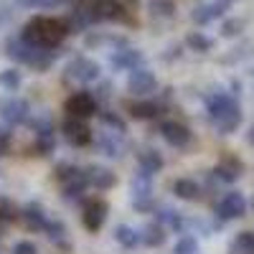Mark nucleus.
Here are the masks:
<instances>
[{
  "label": "nucleus",
  "instance_id": "obj_1",
  "mask_svg": "<svg viewBox=\"0 0 254 254\" xmlns=\"http://www.w3.org/2000/svg\"><path fill=\"white\" fill-rule=\"evenodd\" d=\"M206 115L219 135L237 132L244 120L239 97H234L231 92H211L206 97Z\"/></svg>",
  "mask_w": 254,
  "mask_h": 254
},
{
  "label": "nucleus",
  "instance_id": "obj_2",
  "mask_svg": "<svg viewBox=\"0 0 254 254\" xmlns=\"http://www.w3.org/2000/svg\"><path fill=\"white\" fill-rule=\"evenodd\" d=\"M69 33L71 28L66 23V18H54V15H36L20 31V36L28 44L41 46V49H59Z\"/></svg>",
  "mask_w": 254,
  "mask_h": 254
},
{
  "label": "nucleus",
  "instance_id": "obj_3",
  "mask_svg": "<svg viewBox=\"0 0 254 254\" xmlns=\"http://www.w3.org/2000/svg\"><path fill=\"white\" fill-rule=\"evenodd\" d=\"M56 181L61 183V190H64V198L66 201H81L84 190L89 188V178H87V168H76L71 163H61L56 168Z\"/></svg>",
  "mask_w": 254,
  "mask_h": 254
},
{
  "label": "nucleus",
  "instance_id": "obj_4",
  "mask_svg": "<svg viewBox=\"0 0 254 254\" xmlns=\"http://www.w3.org/2000/svg\"><path fill=\"white\" fill-rule=\"evenodd\" d=\"M64 79L74 84H94L102 79V66L89 56H74L64 69Z\"/></svg>",
  "mask_w": 254,
  "mask_h": 254
},
{
  "label": "nucleus",
  "instance_id": "obj_5",
  "mask_svg": "<svg viewBox=\"0 0 254 254\" xmlns=\"http://www.w3.org/2000/svg\"><path fill=\"white\" fill-rule=\"evenodd\" d=\"M130 193H132V208L137 214H150L155 208V198H153V176L150 173H135L132 186H130Z\"/></svg>",
  "mask_w": 254,
  "mask_h": 254
},
{
  "label": "nucleus",
  "instance_id": "obj_6",
  "mask_svg": "<svg viewBox=\"0 0 254 254\" xmlns=\"http://www.w3.org/2000/svg\"><path fill=\"white\" fill-rule=\"evenodd\" d=\"M244 214H247V198L239 190H229V193H224L216 203V221L219 224L242 219Z\"/></svg>",
  "mask_w": 254,
  "mask_h": 254
},
{
  "label": "nucleus",
  "instance_id": "obj_7",
  "mask_svg": "<svg viewBox=\"0 0 254 254\" xmlns=\"http://www.w3.org/2000/svg\"><path fill=\"white\" fill-rule=\"evenodd\" d=\"M107 214H110V203L104 198L84 201V206H81V224H84V229L92 231V234H97V231L104 226V221H107Z\"/></svg>",
  "mask_w": 254,
  "mask_h": 254
},
{
  "label": "nucleus",
  "instance_id": "obj_8",
  "mask_svg": "<svg viewBox=\"0 0 254 254\" xmlns=\"http://www.w3.org/2000/svg\"><path fill=\"white\" fill-rule=\"evenodd\" d=\"M64 110L71 117H79V120H89L99 112V102L92 92H74L66 102H64Z\"/></svg>",
  "mask_w": 254,
  "mask_h": 254
},
{
  "label": "nucleus",
  "instance_id": "obj_9",
  "mask_svg": "<svg viewBox=\"0 0 254 254\" xmlns=\"http://www.w3.org/2000/svg\"><path fill=\"white\" fill-rule=\"evenodd\" d=\"M160 137L171 145V147H178V150H183V147L190 145V140H193V132H190V127L178 122V120H163L160 127H158Z\"/></svg>",
  "mask_w": 254,
  "mask_h": 254
},
{
  "label": "nucleus",
  "instance_id": "obj_10",
  "mask_svg": "<svg viewBox=\"0 0 254 254\" xmlns=\"http://www.w3.org/2000/svg\"><path fill=\"white\" fill-rule=\"evenodd\" d=\"M61 132L69 140L71 147H87L94 140L87 120H79V117H71V115H66V120L61 122Z\"/></svg>",
  "mask_w": 254,
  "mask_h": 254
},
{
  "label": "nucleus",
  "instance_id": "obj_11",
  "mask_svg": "<svg viewBox=\"0 0 254 254\" xmlns=\"http://www.w3.org/2000/svg\"><path fill=\"white\" fill-rule=\"evenodd\" d=\"M28 115H31V104L23 99V97H8V99H0V117L8 127H15V125H23L28 122Z\"/></svg>",
  "mask_w": 254,
  "mask_h": 254
},
{
  "label": "nucleus",
  "instance_id": "obj_12",
  "mask_svg": "<svg viewBox=\"0 0 254 254\" xmlns=\"http://www.w3.org/2000/svg\"><path fill=\"white\" fill-rule=\"evenodd\" d=\"M127 89L135 97H150L158 89V76L150 69L137 66V69L130 71V76H127Z\"/></svg>",
  "mask_w": 254,
  "mask_h": 254
},
{
  "label": "nucleus",
  "instance_id": "obj_13",
  "mask_svg": "<svg viewBox=\"0 0 254 254\" xmlns=\"http://www.w3.org/2000/svg\"><path fill=\"white\" fill-rule=\"evenodd\" d=\"M142 64H145V54L132 46H120L110 54V66L115 71H132V69L142 66Z\"/></svg>",
  "mask_w": 254,
  "mask_h": 254
},
{
  "label": "nucleus",
  "instance_id": "obj_14",
  "mask_svg": "<svg viewBox=\"0 0 254 254\" xmlns=\"http://www.w3.org/2000/svg\"><path fill=\"white\" fill-rule=\"evenodd\" d=\"M36 49H41V46L28 44L20 33L18 36H8V41H5V56L10 61H15V64H26V66H31V61L36 56Z\"/></svg>",
  "mask_w": 254,
  "mask_h": 254
},
{
  "label": "nucleus",
  "instance_id": "obj_15",
  "mask_svg": "<svg viewBox=\"0 0 254 254\" xmlns=\"http://www.w3.org/2000/svg\"><path fill=\"white\" fill-rule=\"evenodd\" d=\"M242 171H244V165H242L239 158L224 155V158L216 163V168H214L211 173H214V178H216L219 183H237V181L242 178Z\"/></svg>",
  "mask_w": 254,
  "mask_h": 254
},
{
  "label": "nucleus",
  "instance_id": "obj_16",
  "mask_svg": "<svg viewBox=\"0 0 254 254\" xmlns=\"http://www.w3.org/2000/svg\"><path fill=\"white\" fill-rule=\"evenodd\" d=\"M20 219H23V224H26L28 231H44L46 224H49L46 211H44V206H41L38 201H28L26 208L20 211Z\"/></svg>",
  "mask_w": 254,
  "mask_h": 254
},
{
  "label": "nucleus",
  "instance_id": "obj_17",
  "mask_svg": "<svg viewBox=\"0 0 254 254\" xmlns=\"http://www.w3.org/2000/svg\"><path fill=\"white\" fill-rule=\"evenodd\" d=\"M229 8L224 3H219V0H214V3H203L198 8H193V13H190V20H193L196 26H208L214 23L216 18H221Z\"/></svg>",
  "mask_w": 254,
  "mask_h": 254
},
{
  "label": "nucleus",
  "instance_id": "obj_18",
  "mask_svg": "<svg viewBox=\"0 0 254 254\" xmlns=\"http://www.w3.org/2000/svg\"><path fill=\"white\" fill-rule=\"evenodd\" d=\"M97 145H99V150L107 155V158H122L125 155V147H127V142H125V135L122 132H107V135H102V137H97Z\"/></svg>",
  "mask_w": 254,
  "mask_h": 254
},
{
  "label": "nucleus",
  "instance_id": "obj_19",
  "mask_svg": "<svg viewBox=\"0 0 254 254\" xmlns=\"http://www.w3.org/2000/svg\"><path fill=\"white\" fill-rule=\"evenodd\" d=\"M137 165H140V171L155 176V173L163 171L165 160H163L160 150H155V147H140V150H137Z\"/></svg>",
  "mask_w": 254,
  "mask_h": 254
},
{
  "label": "nucleus",
  "instance_id": "obj_20",
  "mask_svg": "<svg viewBox=\"0 0 254 254\" xmlns=\"http://www.w3.org/2000/svg\"><path fill=\"white\" fill-rule=\"evenodd\" d=\"M87 178H89V186L97 188V190H110L117 183V176L110 171V168H102V165H89Z\"/></svg>",
  "mask_w": 254,
  "mask_h": 254
},
{
  "label": "nucleus",
  "instance_id": "obj_21",
  "mask_svg": "<svg viewBox=\"0 0 254 254\" xmlns=\"http://www.w3.org/2000/svg\"><path fill=\"white\" fill-rule=\"evenodd\" d=\"M130 115H132L135 120H158V117L163 115V102H158V99H145V97H142V102L130 104Z\"/></svg>",
  "mask_w": 254,
  "mask_h": 254
},
{
  "label": "nucleus",
  "instance_id": "obj_22",
  "mask_svg": "<svg viewBox=\"0 0 254 254\" xmlns=\"http://www.w3.org/2000/svg\"><path fill=\"white\" fill-rule=\"evenodd\" d=\"M173 193L181 198V201H198L203 196V188L198 181L193 178H176L173 181Z\"/></svg>",
  "mask_w": 254,
  "mask_h": 254
},
{
  "label": "nucleus",
  "instance_id": "obj_23",
  "mask_svg": "<svg viewBox=\"0 0 254 254\" xmlns=\"http://www.w3.org/2000/svg\"><path fill=\"white\" fill-rule=\"evenodd\" d=\"M155 221H160L165 229H173V231H178V234H183L186 226H188V221L178 214V211L168 208V206H163V208H158V211H155Z\"/></svg>",
  "mask_w": 254,
  "mask_h": 254
},
{
  "label": "nucleus",
  "instance_id": "obj_24",
  "mask_svg": "<svg viewBox=\"0 0 254 254\" xmlns=\"http://www.w3.org/2000/svg\"><path fill=\"white\" fill-rule=\"evenodd\" d=\"M165 226L160 224V221H150L142 231H140V237H142V244L145 247H150V249H155V247H163L165 244V239H168V234H165Z\"/></svg>",
  "mask_w": 254,
  "mask_h": 254
},
{
  "label": "nucleus",
  "instance_id": "obj_25",
  "mask_svg": "<svg viewBox=\"0 0 254 254\" xmlns=\"http://www.w3.org/2000/svg\"><path fill=\"white\" fill-rule=\"evenodd\" d=\"M115 242H117L120 247H125V249H135V247L142 242V237H140L137 229L127 226V224H120V226L115 229Z\"/></svg>",
  "mask_w": 254,
  "mask_h": 254
},
{
  "label": "nucleus",
  "instance_id": "obj_26",
  "mask_svg": "<svg viewBox=\"0 0 254 254\" xmlns=\"http://www.w3.org/2000/svg\"><path fill=\"white\" fill-rule=\"evenodd\" d=\"M186 46H188L190 51H196V54H208L211 49H214V38L206 36V33H201V31H190V33L186 36Z\"/></svg>",
  "mask_w": 254,
  "mask_h": 254
},
{
  "label": "nucleus",
  "instance_id": "obj_27",
  "mask_svg": "<svg viewBox=\"0 0 254 254\" xmlns=\"http://www.w3.org/2000/svg\"><path fill=\"white\" fill-rule=\"evenodd\" d=\"M229 254H254V231H239L229 244Z\"/></svg>",
  "mask_w": 254,
  "mask_h": 254
},
{
  "label": "nucleus",
  "instance_id": "obj_28",
  "mask_svg": "<svg viewBox=\"0 0 254 254\" xmlns=\"http://www.w3.org/2000/svg\"><path fill=\"white\" fill-rule=\"evenodd\" d=\"M153 18L158 20H171L176 15V3L173 0H150V5H147Z\"/></svg>",
  "mask_w": 254,
  "mask_h": 254
},
{
  "label": "nucleus",
  "instance_id": "obj_29",
  "mask_svg": "<svg viewBox=\"0 0 254 254\" xmlns=\"http://www.w3.org/2000/svg\"><path fill=\"white\" fill-rule=\"evenodd\" d=\"M244 31H247V18H239V15L224 18V23H221V36L224 38H239Z\"/></svg>",
  "mask_w": 254,
  "mask_h": 254
},
{
  "label": "nucleus",
  "instance_id": "obj_30",
  "mask_svg": "<svg viewBox=\"0 0 254 254\" xmlns=\"http://www.w3.org/2000/svg\"><path fill=\"white\" fill-rule=\"evenodd\" d=\"M54 147H56V135L54 132H38L36 135V142H33V153L41 155V158H46L54 153Z\"/></svg>",
  "mask_w": 254,
  "mask_h": 254
},
{
  "label": "nucleus",
  "instance_id": "obj_31",
  "mask_svg": "<svg viewBox=\"0 0 254 254\" xmlns=\"http://www.w3.org/2000/svg\"><path fill=\"white\" fill-rule=\"evenodd\" d=\"M46 237L56 244V247H64V249H66V226H64V221H49L46 224Z\"/></svg>",
  "mask_w": 254,
  "mask_h": 254
},
{
  "label": "nucleus",
  "instance_id": "obj_32",
  "mask_svg": "<svg viewBox=\"0 0 254 254\" xmlns=\"http://www.w3.org/2000/svg\"><path fill=\"white\" fill-rule=\"evenodd\" d=\"M99 120L110 127V130H115V132H127V122L120 117V112H112V110H99Z\"/></svg>",
  "mask_w": 254,
  "mask_h": 254
},
{
  "label": "nucleus",
  "instance_id": "obj_33",
  "mask_svg": "<svg viewBox=\"0 0 254 254\" xmlns=\"http://www.w3.org/2000/svg\"><path fill=\"white\" fill-rule=\"evenodd\" d=\"M18 216H20V211H18L15 201L8 198V196H0V224H10Z\"/></svg>",
  "mask_w": 254,
  "mask_h": 254
},
{
  "label": "nucleus",
  "instance_id": "obj_34",
  "mask_svg": "<svg viewBox=\"0 0 254 254\" xmlns=\"http://www.w3.org/2000/svg\"><path fill=\"white\" fill-rule=\"evenodd\" d=\"M173 254H198V242L196 237H190L183 231V237H178L176 247H173Z\"/></svg>",
  "mask_w": 254,
  "mask_h": 254
},
{
  "label": "nucleus",
  "instance_id": "obj_35",
  "mask_svg": "<svg viewBox=\"0 0 254 254\" xmlns=\"http://www.w3.org/2000/svg\"><path fill=\"white\" fill-rule=\"evenodd\" d=\"M20 81H23V76H20L18 69H5V71H0V87L8 89V92H15L20 87Z\"/></svg>",
  "mask_w": 254,
  "mask_h": 254
},
{
  "label": "nucleus",
  "instance_id": "obj_36",
  "mask_svg": "<svg viewBox=\"0 0 254 254\" xmlns=\"http://www.w3.org/2000/svg\"><path fill=\"white\" fill-rule=\"evenodd\" d=\"M249 51H252V44H249V41H244V44L231 49L226 56H221V64H239V61H244L249 56Z\"/></svg>",
  "mask_w": 254,
  "mask_h": 254
},
{
  "label": "nucleus",
  "instance_id": "obj_37",
  "mask_svg": "<svg viewBox=\"0 0 254 254\" xmlns=\"http://www.w3.org/2000/svg\"><path fill=\"white\" fill-rule=\"evenodd\" d=\"M15 15V3H8V0H0V28H5Z\"/></svg>",
  "mask_w": 254,
  "mask_h": 254
},
{
  "label": "nucleus",
  "instance_id": "obj_38",
  "mask_svg": "<svg viewBox=\"0 0 254 254\" xmlns=\"http://www.w3.org/2000/svg\"><path fill=\"white\" fill-rule=\"evenodd\" d=\"M64 0H15V5H23V8H51V5H59Z\"/></svg>",
  "mask_w": 254,
  "mask_h": 254
},
{
  "label": "nucleus",
  "instance_id": "obj_39",
  "mask_svg": "<svg viewBox=\"0 0 254 254\" xmlns=\"http://www.w3.org/2000/svg\"><path fill=\"white\" fill-rule=\"evenodd\" d=\"M13 254H38V247L33 242H28V239H20V242H15Z\"/></svg>",
  "mask_w": 254,
  "mask_h": 254
},
{
  "label": "nucleus",
  "instance_id": "obj_40",
  "mask_svg": "<svg viewBox=\"0 0 254 254\" xmlns=\"http://www.w3.org/2000/svg\"><path fill=\"white\" fill-rule=\"evenodd\" d=\"M10 142H13V135L8 127H0V155H8L10 150Z\"/></svg>",
  "mask_w": 254,
  "mask_h": 254
},
{
  "label": "nucleus",
  "instance_id": "obj_41",
  "mask_svg": "<svg viewBox=\"0 0 254 254\" xmlns=\"http://www.w3.org/2000/svg\"><path fill=\"white\" fill-rule=\"evenodd\" d=\"M110 92H112V84H107V81H104L102 87L97 89V94H94V97H97V102H102V99H107V97H110Z\"/></svg>",
  "mask_w": 254,
  "mask_h": 254
},
{
  "label": "nucleus",
  "instance_id": "obj_42",
  "mask_svg": "<svg viewBox=\"0 0 254 254\" xmlns=\"http://www.w3.org/2000/svg\"><path fill=\"white\" fill-rule=\"evenodd\" d=\"M181 54H183L181 46H171V49H168V54H163V59L165 61H173V59H181Z\"/></svg>",
  "mask_w": 254,
  "mask_h": 254
},
{
  "label": "nucleus",
  "instance_id": "obj_43",
  "mask_svg": "<svg viewBox=\"0 0 254 254\" xmlns=\"http://www.w3.org/2000/svg\"><path fill=\"white\" fill-rule=\"evenodd\" d=\"M117 3L122 5V8H127V10H137V5H140V0H117Z\"/></svg>",
  "mask_w": 254,
  "mask_h": 254
},
{
  "label": "nucleus",
  "instance_id": "obj_44",
  "mask_svg": "<svg viewBox=\"0 0 254 254\" xmlns=\"http://www.w3.org/2000/svg\"><path fill=\"white\" fill-rule=\"evenodd\" d=\"M247 140H249V145L254 147V125L249 127V132H247Z\"/></svg>",
  "mask_w": 254,
  "mask_h": 254
},
{
  "label": "nucleus",
  "instance_id": "obj_45",
  "mask_svg": "<svg viewBox=\"0 0 254 254\" xmlns=\"http://www.w3.org/2000/svg\"><path fill=\"white\" fill-rule=\"evenodd\" d=\"M0 237H3V224H0Z\"/></svg>",
  "mask_w": 254,
  "mask_h": 254
}]
</instances>
